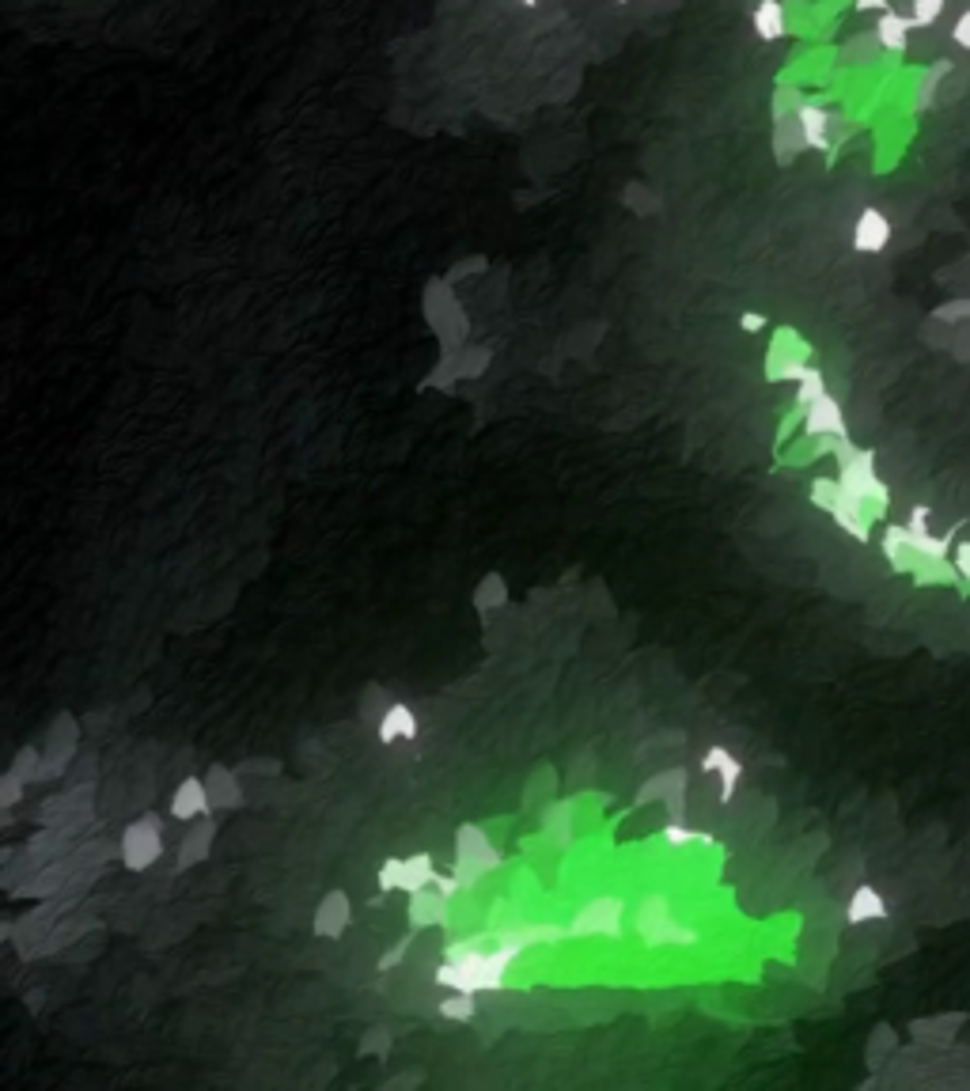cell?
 I'll use <instances>...</instances> for the list:
<instances>
[{"label": "cell", "instance_id": "15", "mask_svg": "<svg viewBox=\"0 0 970 1091\" xmlns=\"http://www.w3.org/2000/svg\"><path fill=\"white\" fill-rule=\"evenodd\" d=\"M887 902H883V895L872 887V883H864V887H857L853 891V898H849V906H845V921L849 925H868V921H883L887 917Z\"/></svg>", "mask_w": 970, "mask_h": 1091}, {"label": "cell", "instance_id": "16", "mask_svg": "<svg viewBox=\"0 0 970 1091\" xmlns=\"http://www.w3.org/2000/svg\"><path fill=\"white\" fill-rule=\"evenodd\" d=\"M796 122H800V133H804V144L815 148V152H827L830 148V114L815 103H800L796 107Z\"/></svg>", "mask_w": 970, "mask_h": 1091}, {"label": "cell", "instance_id": "13", "mask_svg": "<svg viewBox=\"0 0 970 1091\" xmlns=\"http://www.w3.org/2000/svg\"><path fill=\"white\" fill-rule=\"evenodd\" d=\"M213 838H216V819H209V815L194 819L190 830H186L179 841V872L182 868H194V864H201V860L209 857Z\"/></svg>", "mask_w": 970, "mask_h": 1091}, {"label": "cell", "instance_id": "33", "mask_svg": "<svg viewBox=\"0 0 970 1091\" xmlns=\"http://www.w3.org/2000/svg\"><path fill=\"white\" fill-rule=\"evenodd\" d=\"M933 319L940 322H955V319H970V300H952V304L936 307Z\"/></svg>", "mask_w": 970, "mask_h": 1091}, {"label": "cell", "instance_id": "1", "mask_svg": "<svg viewBox=\"0 0 970 1091\" xmlns=\"http://www.w3.org/2000/svg\"><path fill=\"white\" fill-rule=\"evenodd\" d=\"M520 955V944L508 940L497 951L482 948H448V959L436 970V982L448 989H463V993H482V989H497L504 985V970Z\"/></svg>", "mask_w": 970, "mask_h": 1091}, {"label": "cell", "instance_id": "9", "mask_svg": "<svg viewBox=\"0 0 970 1091\" xmlns=\"http://www.w3.org/2000/svg\"><path fill=\"white\" fill-rule=\"evenodd\" d=\"M201 815H213V796H209V785L205 777H182L179 788L171 792V819L179 823H194Z\"/></svg>", "mask_w": 970, "mask_h": 1091}, {"label": "cell", "instance_id": "31", "mask_svg": "<svg viewBox=\"0 0 970 1091\" xmlns=\"http://www.w3.org/2000/svg\"><path fill=\"white\" fill-rule=\"evenodd\" d=\"M23 785H27V781H19L16 773H4V777H0V807H4V811H12V807L19 804Z\"/></svg>", "mask_w": 970, "mask_h": 1091}, {"label": "cell", "instance_id": "3", "mask_svg": "<svg viewBox=\"0 0 970 1091\" xmlns=\"http://www.w3.org/2000/svg\"><path fill=\"white\" fill-rule=\"evenodd\" d=\"M91 819H95V781L72 785L69 792L50 796L46 804L38 807V823L69 830V834H80L84 826H91Z\"/></svg>", "mask_w": 970, "mask_h": 1091}, {"label": "cell", "instance_id": "18", "mask_svg": "<svg viewBox=\"0 0 970 1091\" xmlns=\"http://www.w3.org/2000/svg\"><path fill=\"white\" fill-rule=\"evenodd\" d=\"M751 27L762 42H777V38L789 31V16H785V4L781 0H758L755 12H751Z\"/></svg>", "mask_w": 970, "mask_h": 1091}, {"label": "cell", "instance_id": "19", "mask_svg": "<svg viewBox=\"0 0 970 1091\" xmlns=\"http://www.w3.org/2000/svg\"><path fill=\"white\" fill-rule=\"evenodd\" d=\"M883 557H887V561H891L899 573H914V565H917V561H914V538H910V531H906V523H902V527L891 523V527L883 531Z\"/></svg>", "mask_w": 970, "mask_h": 1091}, {"label": "cell", "instance_id": "37", "mask_svg": "<svg viewBox=\"0 0 970 1091\" xmlns=\"http://www.w3.org/2000/svg\"><path fill=\"white\" fill-rule=\"evenodd\" d=\"M664 838H667V845H683V841H701V834H690V830H683V823H671L664 830Z\"/></svg>", "mask_w": 970, "mask_h": 1091}, {"label": "cell", "instance_id": "35", "mask_svg": "<svg viewBox=\"0 0 970 1091\" xmlns=\"http://www.w3.org/2000/svg\"><path fill=\"white\" fill-rule=\"evenodd\" d=\"M952 42L959 46V50H970V8L963 12V16L955 19V27H952Z\"/></svg>", "mask_w": 970, "mask_h": 1091}, {"label": "cell", "instance_id": "8", "mask_svg": "<svg viewBox=\"0 0 970 1091\" xmlns=\"http://www.w3.org/2000/svg\"><path fill=\"white\" fill-rule=\"evenodd\" d=\"M800 417H804V432L811 440H845V410L830 391L815 398L811 406H804Z\"/></svg>", "mask_w": 970, "mask_h": 1091}, {"label": "cell", "instance_id": "32", "mask_svg": "<svg viewBox=\"0 0 970 1091\" xmlns=\"http://www.w3.org/2000/svg\"><path fill=\"white\" fill-rule=\"evenodd\" d=\"M929 523H933V512L917 504V508H910V519H906V531H910V535H914V538H921V535H929Z\"/></svg>", "mask_w": 970, "mask_h": 1091}, {"label": "cell", "instance_id": "4", "mask_svg": "<svg viewBox=\"0 0 970 1091\" xmlns=\"http://www.w3.org/2000/svg\"><path fill=\"white\" fill-rule=\"evenodd\" d=\"M811 504H819L823 512L834 516V523L849 531L853 538H868V508H864L853 493H845L838 478H815L811 482Z\"/></svg>", "mask_w": 970, "mask_h": 1091}, {"label": "cell", "instance_id": "30", "mask_svg": "<svg viewBox=\"0 0 970 1091\" xmlns=\"http://www.w3.org/2000/svg\"><path fill=\"white\" fill-rule=\"evenodd\" d=\"M455 364H459V376L474 379V376H482V372H485V364H489V353H485V349H467V353L455 360Z\"/></svg>", "mask_w": 970, "mask_h": 1091}, {"label": "cell", "instance_id": "7", "mask_svg": "<svg viewBox=\"0 0 970 1091\" xmlns=\"http://www.w3.org/2000/svg\"><path fill=\"white\" fill-rule=\"evenodd\" d=\"M436 879V868H432L429 853H410V857H391L383 860L379 868V891H406V895H417L432 887Z\"/></svg>", "mask_w": 970, "mask_h": 1091}, {"label": "cell", "instance_id": "6", "mask_svg": "<svg viewBox=\"0 0 970 1091\" xmlns=\"http://www.w3.org/2000/svg\"><path fill=\"white\" fill-rule=\"evenodd\" d=\"M497 864H501V853L489 845V838H485L482 830L474 823L459 826V834H455V876H459V883L467 887V883H474L482 872L497 868Z\"/></svg>", "mask_w": 970, "mask_h": 1091}, {"label": "cell", "instance_id": "5", "mask_svg": "<svg viewBox=\"0 0 970 1091\" xmlns=\"http://www.w3.org/2000/svg\"><path fill=\"white\" fill-rule=\"evenodd\" d=\"M118 845H122V864H126L129 872H148V868L163 857V826H160V819L148 811V815H141V819L126 823Z\"/></svg>", "mask_w": 970, "mask_h": 1091}, {"label": "cell", "instance_id": "20", "mask_svg": "<svg viewBox=\"0 0 970 1091\" xmlns=\"http://www.w3.org/2000/svg\"><path fill=\"white\" fill-rule=\"evenodd\" d=\"M205 785H209V796H213V807H224V811H232V807L243 804V788H239V777H235L228 766H213V770L205 773Z\"/></svg>", "mask_w": 970, "mask_h": 1091}, {"label": "cell", "instance_id": "11", "mask_svg": "<svg viewBox=\"0 0 970 1091\" xmlns=\"http://www.w3.org/2000/svg\"><path fill=\"white\" fill-rule=\"evenodd\" d=\"M891 235H895V228H891L887 213H880V209H861L857 224H853V251L880 254L883 247L891 243Z\"/></svg>", "mask_w": 970, "mask_h": 1091}, {"label": "cell", "instance_id": "34", "mask_svg": "<svg viewBox=\"0 0 970 1091\" xmlns=\"http://www.w3.org/2000/svg\"><path fill=\"white\" fill-rule=\"evenodd\" d=\"M952 569L963 580H970V542H955V550H952Z\"/></svg>", "mask_w": 970, "mask_h": 1091}, {"label": "cell", "instance_id": "28", "mask_svg": "<svg viewBox=\"0 0 970 1091\" xmlns=\"http://www.w3.org/2000/svg\"><path fill=\"white\" fill-rule=\"evenodd\" d=\"M944 12V0H910V19L914 27H933Z\"/></svg>", "mask_w": 970, "mask_h": 1091}, {"label": "cell", "instance_id": "14", "mask_svg": "<svg viewBox=\"0 0 970 1091\" xmlns=\"http://www.w3.org/2000/svg\"><path fill=\"white\" fill-rule=\"evenodd\" d=\"M376 735H379V743H383V747H395V743H402V739H414V735H417L414 709H410L406 701L387 705L383 716H379V724H376Z\"/></svg>", "mask_w": 970, "mask_h": 1091}, {"label": "cell", "instance_id": "21", "mask_svg": "<svg viewBox=\"0 0 970 1091\" xmlns=\"http://www.w3.org/2000/svg\"><path fill=\"white\" fill-rule=\"evenodd\" d=\"M448 902L451 898H444L436 887H425V891L410 895V921H414V929L444 921V917H448Z\"/></svg>", "mask_w": 970, "mask_h": 1091}, {"label": "cell", "instance_id": "2", "mask_svg": "<svg viewBox=\"0 0 970 1091\" xmlns=\"http://www.w3.org/2000/svg\"><path fill=\"white\" fill-rule=\"evenodd\" d=\"M834 451H838V482H842L845 493H853L868 512H872V508L883 512L887 501H891V493H887V485H883L880 474H876V455L853 448V444H845V440H834Z\"/></svg>", "mask_w": 970, "mask_h": 1091}, {"label": "cell", "instance_id": "10", "mask_svg": "<svg viewBox=\"0 0 970 1091\" xmlns=\"http://www.w3.org/2000/svg\"><path fill=\"white\" fill-rule=\"evenodd\" d=\"M349 921H353V902H349V895H345V891H330V895H323V902H319L311 929H315L319 940H338V936L349 929Z\"/></svg>", "mask_w": 970, "mask_h": 1091}, {"label": "cell", "instance_id": "36", "mask_svg": "<svg viewBox=\"0 0 970 1091\" xmlns=\"http://www.w3.org/2000/svg\"><path fill=\"white\" fill-rule=\"evenodd\" d=\"M432 887H436V891H440V895H444V898H455V895H459V887H463V883H459V876H440V872H436V879H432Z\"/></svg>", "mask_w": 970, "mask_h": 1091}, {"label": "cell", "instance_id": "26", "mask_svg": "<svg viewBox=\"0 0 970 1091\" xmlns=\"http://www.w3.org/2000/svg\"><path fill=\"white\" fill-rule=\"evenodd\" d=\"M391 1054V1031L387 1027H372L360 1038V1057H387Z\"/></svg>", "mask_w": 970, "mask_h": 1091}, {"label": "cell", "instance_id": "38", "mask_svg": "<svg viewBox=\"0 0 970 1091\" xmlns=\"http://www.w3.org/2000/svg\"><path fill=\"white\" fill-rule=\"evenodd\" d=\"M739 330H747V334H758V330H766V319H762V315H755V311H747V315L739 319Z\"/></svg>", "mask_w": 970, "mask_h": 1091}, {"label": "cell", "instance_id": "24", "mask_svg": "<svg viewBox=\"0 0 970 1091\" xmlns=\"http://www.w3.org/2000/svg\"><path fill=\"white\" fill-rule=\"evenodd\" d=\"M823 394H827V376H823V368L808 364V372L796 379V410L811 406V402L823 398Z\"/></svg>", "mask_w": 970, "mask_h": 1091}, {"label": "cell", "instance_id": "27", "mask_svg": "<svg viewBox=\"0 0 970 1091\" xmlns=\"http://www.w3.org/2000/svg\"><path fill=\"white\" fill-rule=\"evenodd\" d=\"M38 762H42V751H38V747H19L16 762H12V770H8V773H16L19 781H27V785H35Z\"/></svg>", "mask_w": 970, "mask_h": 1091}, {"label": "cell", "instance_id": "42", "mask_svg": "<svg viewBox=\"0 0 970 1091\" xmlns=\"http://www.w3.org/2000/svg\"><path fill=\"white\" fill-rule=\"evenodd\" d=\"M618 4H626V0H618Z\"/></svg>", "mask_w": 970, "mask_h": 1091}, {"label": "cell", "instance_id": "22", "mask_svg": "<svg viewBox=\"0 0 970 1091\" xmlns=\"http://www.w3.org/2000/svg\"><path fill=\"white\" fill-rule=\"evenodd\" d=\"M46 754H61V758H76V751H80V728H76V716L69 713H61L54 720V728H50V735H46V747H42Z\"/></svg>", "mask_w": 970, "mask_h": 1091}, {"label": "cell", "instance_id": "12", "mask_svg": "<svg viewBox=\"0 0 970 1091\" xmlns=\"http://www.w3.org/2000/svg\"><path fill=\"white\" fill-rule=\"evenodd\" d=\"M701 770L717 773V777H720V800H724V804L736 796L739 781H743V762H739L728 747H709L705 758H701Z\"/></svg>", "mask_w": 970, "mask_h": 1091}, {"label": "cell", "instance_id": "41", "mask_svg": "<svg viewBox=\"0 0 970 1091\" xmlns=\"http://www.w3.org/2000/svg\"><path fill=\"white\" fill-rule=\"evenodd\" d=\"M520 4H523V8H531V4H539V0H520Z\"/></svg>", "mask_w": 970, "mask_h": 1091}, {"label": "cell", "instance_id": "40", "mask_svg": "<svg viewBox=\"0 0 970 1091\" xmlns=\"http://www.w3.org/2000/svg\"><path fill=\"white\" fill-rule=\"evenodd\" d=\"M402 951H406V940H402V944H398L395 951H387V955H383V963H379V970H391V963H398V959H402Z\"/></svg>", "mask_w": 970, "mask_h": 1091}, {"label": "cell", "instance_id": "25", "mask_svg": "<svg viewBox=\"0 0 970 1091\" xmlns=\"http://www.w3.org/2000/svg\"><path fill=\"white\" fill-rule=\"evenodd\" d=\"M474 1012H478V1001H474V993H463V989H451L448 997L440 1001V1016H444V1020L467 1023V1020H474Z\"/></svg>", "mask_w": 970, "mask_h": 1091}, {"label": "cell", "instance_id": "23", "mask_svg": "<svg viewBox=\"0 0 970 1091\" xmlns=\"http://www.w3.org/2000/svg\"><path fill=\"white\" fill-rule=\"evenodd\" d=\"M474 607H478V614H493V610H501L508 607V584H504V576L501 573H489L474 588Z\"/></svg>", "mask_w": 970, "mask_h": 1091}, {"label": "cell", "instance_id": "39", "mask_svg": "<svg viewBox=\"0 0 970 1091\" xmlns=\"http://www.w3.org/2000/svg\"><path fill=\"white\" fill-rule=\"evenodd\" d=\"M853 8H857V12H880V16L883 12H891L887 0H853Z\"/></svg>", "mask_w": 970, "mask_h": 1091}, {"label": "cell", "instance_id": "17", "mask_svg": "<svg viewBox=\"0 0 970 1091\" xmlns=\"http://www.w3.org/2000/svg\"><path fill=\"white\" fill-rule=\"evenodd\" d=\"M910 31H914V19L899 16L895 8H891V12H883V16L876 19V42H880L887 54H906V46H910Z\"/></svg>", "mask_w": 970, "mask_h": 1091}, {"label": "cell", "instance_id": "29", "mask_svg": "<svg viewBox=\"0 0 970 1091\" xmlns=\"http://www.w3.org/2000/svg\"><path fill=\"white\" fill-rule=\"evenodd\" d=\"M671 781H675V773H660V777H652L641 792H637V804H652V800H667V792H671Z\"/></svg>", "mask_w": 970, "mask_h": 1091}]
</instances>
